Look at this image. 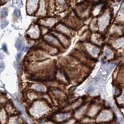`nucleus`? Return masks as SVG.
<instances>
[{"mask_svg":"<svg viewBox=\"0 0 124 124\" xmlns=\"http://www.w3.org/2000/svg\"><path fill=\"white\" fill-rule=\"evenodd\" d=\"M57 117V119L59 120L60 122H64V121L67 122V120H68V114H59V115H58Z\"/></svg>","mask_w":124,"mask_h":124,"instance_id":"1","label":"nucleus"},{"mask_svg":"<svg viewBox=\"0 0 124 124\" xmlns=\"http://www.w3.org/2000/svg\"><path fill=\"white\" fill-rule=\"evenodd\" d=\"M32 89L35 90V91H37L43 92L45 91V88L42 84H34L32 86Z\"/></svg>","mask_w":124,"mask_h":124,"instance_id":"2","label":"nucleus"},{"mask_svg":"<svg viewBox=\"0 0 124 124\" xmlns=\"http://www.w3.org/2000/svg\"><path fill=\"white\" fill-rule=\"evenodd\" d=\"M15 46L17 48V50H20V51H21V50H22L24 49L23 43H22V40L21 39H17L16 40L15 43Z\"/></svg>","mask_w":124,"mask_h":124,"instance_id":"3","label":"nucleus"},{"mask_svg":"<svg viewBox=\"0 0 124 124\" xmlns=\"http://www.w3.org/2000/svg\"><path fill=\"white\" fill-rule=\"evenodd\" d=\"M8 11L6 8H3L1 11V18L6 17L8 16Z\"/></svg>","mask_w":124,"mask_h":124,"instance_id":"4","label":"nucleus"},{"mask_svg":"<svg viewBox=\"0 0 124 124\" xmlns=\"http://www.w3.org/2000/svg\"><path fill=\"white\" fill-rule=\"evenodd\" d=\"M121 92H122V90H121V89L119 87H116V88H115V93H114L115 96H119V95H120Z\"/></svg>","mask_w":124,"mask_h":124,"instance_id":"5","label":"nucleus"},{"mask_svg":"<svg viewBox=\"0 0 124 124\" xmlns=\"http://www.w3.org/2000/svg\"><path fill=\"white\" fill-rule=\"evenodd\" d=\"M14 15L16 17H19L21 16V12L18 9H16L14 11Z\"/></svg>","mask_w":124,"mask_h":124,"instance_id":"6","label":"nucleus"},{"mask_svg":"<svg viewBox=\"0 0 124 124\" xmlns=\"http://www.w3.org/2000/svg\"><path fill=\"white\" fill-rule=\"evenodd\" d=\"M8 24V21H4L1 22V28H5L7 26V25Z\"/></svg>","mask_w":124,"mask_h":124,"instance_id":"7","label":"nucleus"},{"mask_svg":"<svg viewBox=\"0 0 124 124\" xmlns=\"http://www.w3.org/2000/svg\"><path fill=\"white\" fill-rule=\"evenodd\" d=\"M94 87L92 86H90L88 88V93H92V92L94 91Z\"/></svg>","mask_w":124,"mask_h":124,"instance_id":"8","label":"nucleus"},{"mask_svg":"<svg viewBox=\"0 0 124 124\" xmlns=\"http://www.w3.org/2000/svg\"><path fill=\"white\" fill-rule=\"evenodd\" d=\"M2 48L5 52H8V50H7V46H6V44H3V46H2Z\"/></svg>","mask_w":124,"mask_h":124,"instance_id":"9","label":"nucleus"},{"mask_svg":"<svg viewBox=\"0 0 124 124\" xmlns=\"http://www.w3.org/2000/svg\"><path fill=\"white\" fill-rule=\"evenodd\" d=\"M0 67H1V71H3V70H4V68H5V65H4V63H3V62H1V63Z\"/></svg>","mask_w":124,"mask_h":124,"instance_id":"10","label":"nucleus"},{"mask_svg":"<svg viewBox=\"0 0 124 124\" xmlns=\"http://www.w3.org/2000/svg\"><path fill=\"white\" fill-rule=\"evenodd\" d=\"M120 12L122 13V14H124V5H122V7H121Z\"/></svg>","mask_w":124,"mask_h":124,"instance_id":"11","label":"nucleus"},{"mask_svg":"<svg viewBox=\"0 0 124 124\" xmlns=\"http://www.w3.org/2000/svg\"><path fill=\"white\" fill-rule=\"evenodd\" d=\"M21 53H18V54H17V60H19L21 58Z\"/></svg>","mask_w":124,"mask_h":124,"instance_id":"12","label":"nucleus"},{"mask_svg":"<svg viewBox=\"0 0 124 124\" xmlns=\"http://www.w3.org/2000/svg\"><path fill=\"white\" fill-rule=\"evenodd\" d=\"M121 100H122L123 102H124V94H123L122 96V98H121Z\"/></svg>","mask_w":124,"mask_h":124,"instance_id":"13","label":"nucleus"},{"mask_svg":"<svg viewBox=\"0 0 124 124\" xmlns=\"http://www.w3.org/2000/svg\"></svg>","mask_w":124,"mask_h":124,"instance_id":"14","label":"nucleus"}]
</instances>
